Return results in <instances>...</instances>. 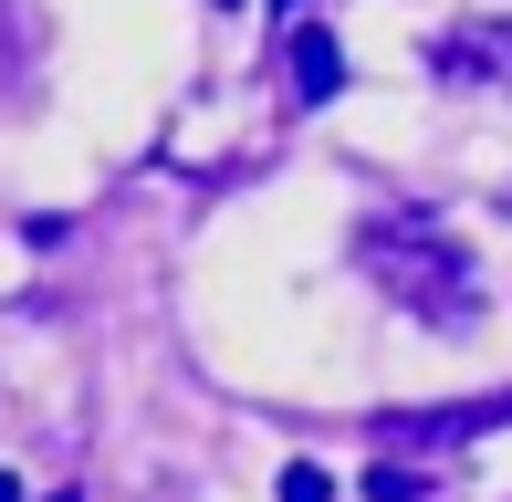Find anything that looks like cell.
<instances>
[{
    "instance_id": "obj_4",
    "label": "cell",
    "mask_w": 512,
    "mask_h": 502,
    "mask_svg": "<svg viewBox=\"0 0 512 502\" xmlns=\"http://www.w3.org/2000/svg\"><path fill=\"white\" fill-rule=\"evenodd\" d=\"M366 492H377V502H429V482H418L408 461H377V471H366Z\"/></svg>"
},
{
    "instance_id": "obj_7",
    "label": "cell",
    "mask_w": 512,
    "mask_h": 502,
    "mask_svg": "<svg viewBox=\"0 0 512 502\" xmlns=\"http://www.w3.org/2000/svg\"><path fill=\"white\" fill-rule=\"evenodd\" d=\"M53 502H74V492H53Z\"/></svg>"
},
{
    "instance_id": "obj_6",
    "label": "cell",
    "mask_w": 512,
    "mask_h": 502,
    "mask_svg": "<svg viewBox=\"0 0 512 502\" xmlns=\"http://www.w3.org/2000/svg\"><path fill=\"white\" fill-rule=\"evenodd\" d=\"M0 502H21V482H11V471H0Z\"/></svg>"
},
{
    "instance_id": "obj_1",
    "label": "cell",
    "mask_w": 512,
    "mask_h": 502,
    "mask_svg": "<svg viewBox=\"0 0 512 502\" xmlns=\"http://www.w3.org/2000/svg\"><path fill=\"white\" fill-rule=\"evenodd\" d=\"M356 262H366V283H377V293H398V304H408V314H429V325H471V304H481L471 251L439 231V220H418V210L366 220Z\"/></svg>"
},
{
    "instance_id": "obj_2",
    "label": "cell",
    "mask_w": 512,
    "mask_h": 502,
    "mask_svg": "<svg viewBox=\"0 0 512 502\" xmlns=\"http://www.w3.org/2000/svg\"><path fill=\"white\" fill-rule=\"evenodd\" d=\"M429 74L439 84H502L512 74V21H460V32H439Z\"/></svg>"
},
{
    "instance_id": "obj_5",
    "label": "cell",
    "mask_w": 512,
    "mask_h": 502,
    "mask_svg": "<svg viewBox=\"0 0 512 502\" xmlns=\"http://www.w3.org/2000/svg\"><path fill=\"white\" fill-rule=\"evenodd\" d=\"M283 502H335V482H324L314 461H293V471H283Z\"/></svg>"
},
{
    "instance_id": "obj_3",
    "label": "cell",
    "mask_w": 512,
    "mask_h": 502,
    "mask_svg": "<svg viewBox=\"0 0 512 502\" xmlns=\"http://www.w3.org/2000/svg\"><path fill=\"white\" fill-rule=\"evenodd\" d=\"M293 105H324V95H345V53H335V32L324 21H293Z\"/></svg>"
}]
</instances>
